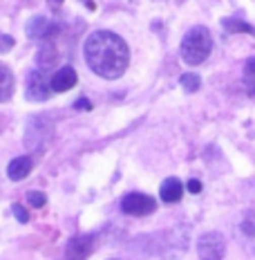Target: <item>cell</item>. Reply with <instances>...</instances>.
Here are the masks:
<instances>
[{
	"mask_svg": "<svg viewBox=\"0 0 255 260\" xmlns=\"http://www.w3.org/2000/svg\"><path fill=\"white\" fill-rule=\"evenodd\" d=\"M85 63L96 77L101 79H119L128 70L130 63V50L128 43L115 31H92L83 47Z\"/></svg>",
	"mask_w": 255,
	"mask_h": 260,
	"instance_id": "1",
	"label": "cell"
},
{
	"mask_svg": "<svg viewBox=\"0 0 255 260\" xmlns=\"http://www.w3.org/2000/svg\"><path fill=\"white\" fill-rule=\"evenodd\" d=\"M210 50H213V36H210V31L206 27H193L184 36L179 54H181L184 63L199 65L210 56Z\"/></svg>",
	"mask_w": 255,
	"mask_h": 260,
	"instance_id": "2",
	"label": "cell"
},
{
	"mask_svg": "<svg viewBox=\"0 0 255 260\" xmlns=\"http://www.w3.org/2000/svg\"><path fill=\"white\" fill-rule=\"evenodd\" d=\"M197 253H199V260H224V253H226L224 236L220 231H208V234L199 236Z\"/></svg>",
	"mask_w": 255,
	"mask_h": 260,
	"instance_id": "3",
	"label": "cell"
},
{
	"mask_svg": "<svg viewBox=\"0 0 255 260\" xmlns=\"http://www.w3.org/2000/svg\"><path fill=\"white\" fill-rule=\"evenodd\" d=\"M52 81L45 77L43 70H31L27 77V92L25 96L29 101H47L52 96Z\"/></svg>",
	"mask_w": 255,
	"mask_h": 260,
	"instance_id": "4",
	"label": "cell"
},
{
	"mask_svg": "<svg viewBox=\"0 0 255 260\" xmlns=\"http://www.w3.org/2000/svg\"><path fill=\"white\" fill-rule=\"evenodd\" d=\"M157 209V200L145 193H128L121 200V211L126 215H150Z\"/></svg>",
	"mask_w": 255,
	"mask_h": 260,
	"instance_id": "5",
	"label": "cell"
},
{
	"mask_svg": "<svg viewBox=\"0 0 255 260\" xmlns=\"http://www.w3.org/2000/svg\"><path fill=\"white\" fill-rule=\"evenodd\" d=\"M96 247V238L92 234H81L67 240L65 245V260H88Z\"/></svg>",
	"mask_w": 255,
	"mask_h": 260,
	"instance_id": "6",
	"label": "cell"
},
{
	"mask_svg": "<svg viewBox=\"0 0 255 260\" xmlns=\"http://www.w3.org/2000/svg\"><path fill=\"white\" fill-rule=\"evenodd\" d=\"M235 231H237V238H240L244 249L255 253V211H246V213L242 215Z\"/></svg>",
	"mask_w": 255,
	"mask_h": 260,
	"instance_id": "7",
	"label": "cell"
},
{
	"mask_svg": "<svg viewBox=\"0 0 255 260\" xmlns=\"http://www.w3.org/2000/svg\"><path fill=\"white\" fill-rule=\"evenodd\" d=\"M58 25L54 20L45 18V16H34V18L27 23V36L29 39H50L52 34H56Z\"/></svg>",
	"mask_w": 255,
	"mask_h": 260,
	"instance_id": "8",
	"label": "cell"
},
{
	"mask_svg": "<svg viewBox=\"0 0 255 260\" xmlns=\"http://www.w3.org/2000/svg\"><path fill=\"white\" fill-rule=\"evenodd\" d=\"M31 166H34V161H31V157H29V155L14 157V159L9 161V166H7V177H9L12 182H20V180H25V177L29 175Z\"/></svg>",
	"mask_w": 255,
	"mask_h": 260,
	"instance_id": "9",
	"label": "cell"
},
{
	"mask_svg": "<svg viewBox=\"0 0 255 260\" xmlns=\"http://www.w3.org/2000/svg\"><path fill=\"white\" fill-rule=\"evenodd\" d=\"M74 85H77V72H74V68H69V65L61 68L52 77V90L54 92H67L69 88H74Z\"/></svg>",
	"mask_w": 255,
	"mask_h": 260,
	"instance_id": "10",
	"label": "cell"
},
{
	"mask_svg": "<svg viewBox=\"0 0 255 260\" xmlns=\"http://www.w3.org/2000/svg\"><path fill=\"white\" fill-rule=\"evenodd\" d=\"M159 195H161V200L168 202V204L179 202V200H181V195H184V184L179 182L177 177H168V180H164V184H161Z\"/></svg>",
	"mask_w": 255,
	"mask_h": 260,
	"instance_id": "11",
	"label": "cell"
},
{
	"mask_svg": "<svg viewBox=\"0 0 255 260\" xmlns=\"http://www.w3.org/2000/svg\"><path fill=\"white\" fill-rule=\"evenodd\" d=\"M14 96V72L0 63V104H7Z\"/></svg>",
	"mask_w": 255,
	"mask_h": 260,
	"instance_id": "12",
	"label": "cell"
},
{
	"mask_svg": "<svg viewBox=\"0 0 255 260\" xmlns=\"http://www.w3.org/2000/svg\"><path fill=\"white\" fill-rule=\"evenodd\" d=\"M222 25H224L229 31H240V34L255 36V27L248 25V23H244V20H240V18H224V20H222Z\"/></svg>",
	"mask_w": 255,
	"mask_h": 260,
	"instance_id": "13",
	"label": "cell"
},
{
	"mask_svg": "<svg viewBox=\"0 0 255 260\" xmlns=\"http://www.w3.org/2000/svg\"><path fill=\"white\" fill-rule=\"evenodd\" d=\"M244 83H246V92L255 96V58H248L244 65Z\"/></svg>",
	"mask_w": 255,
	"mask_h": 260,
	"instance_id": "14",
	"label": "cell"
},
{
	"mask_svg": "<svg viewBox=\"0 0 255 260\" xmlns=\"http://www.w3.org/2000/svg\"><path fill=\"white\" fill-rule=\"evenodd\" d=\"M179 83H181V88L186 92H197L199 85H202V79H199L197 74H184V77L179 79Z\"/></svg>",
	"mask_w": 255,
	"mask_h": 260,
	"instance_id": "15",
	"label": "cell"
},
{
	"mask_svg": "<svg viewBox=\"0 0 255 260\" xmlns=\"http://www.w3.org/2000/svg\"><path fill=\"white\" fill-rule=\"evenodd\" d=\"M27 202H29L31 207L41 209V207H45L47 198H45V193H41V191H29V193H27Z\"/></svg>",
	"mask_w": 255,
	"mask_h": 260,
	"instance_id": "16",
	"label": "cell"
},
{
	"mask_svg": "<svg viewBox=\"0 0 255 260\" xmlns=\"http://www.w3.org/2000/svg\"><path fill=\"white\" fill-rule=\"evenodd\" d=\"M12 47H14V39L9 34H3V31H0V54H7Z\"/></svg>",
	"mask_w": 255,
	"mask_h": 260,
	"instance_id": "17",
	"label": "cell"
},
{
	"mask_svg": "<svg viewBox=\"0 0 255 260\" xmlns=\"http://www.w3.org/2000/svg\"><path fill=\"white\" fill-rule=\"evenodd\" d=\"M12 211H14V215H16V218H18V222H23V224H25L27 220H29V213H27L25 207H20V204H14Z\"/></svg>",
	"mask_w": 255,
	"mask_h": 260,
	"instance_id": "18",
	"label": "cell"
},
{
	"mask_svg": "<svg viewBox=\"0 0 255 260\" xmlns=\"http://www.w3.org/2000/svg\"><path fill=\"white\" fill-rule=\"evenodd\" d=\"M186 186H188V191H191V193H199V191H202V182H199V180H191Z\"/></svg>",
	"mask_w": 255,
	"mask_h": 260,
	"instance_id": "19",
	"label": "cell"
},
{
	"mask_svg": "<svg viewBox=\"0 0 255 260\" xmlns=\"http://www.w3.org/2000/svg\"><path fill=\"white\" fill-rule=\"evenodd\" d=\"M74 108H77V110H90V108H92V104H90L88 99H79L77 104H74Z\"/></svg>",
	"mask_w": 255,
	"mask_h": 260,
	"instance_id": "20",
	"label": "cell"
},
{
	"mask_svg": "<svg viewBox=\"0 0 255 260\" xmlns=\"http://www.w3.org/2000/svg\"><path fill=\"white\" fill-rule=\"evenodd\" d=\"M47 3H50V5H56V7H58V5H61L63 0H47Z\"/></svg>",
	"mask_w": 255,
	"mask_h": 260,
	"instance_id": "21",
	"label": "cell"
},
{
	"mask_svg": "<svg viewBox=\"0 0 255 260\" xmlns=\"http://www.w3.org/2000/svg\"><path fill=\"white\" fill-rule=\"evenodd\" d=\"M83 3H88V7H90V9H94V3H92V0H83Z\"/></svg>",
	"mask_w": 255,
	"mask_h": 260,
	"instance_id": "22",
	"label": "cell"
},
{
	"mask_svg": "<svg viewBox=\"0 0 255 260\" xmlns=\"http://www.w3.org/2000/svg\"><path fill=\"white\" fill-rule=\"evenodd\" d=\"M110 260H117V258H110Z\"/></svg>",
	"mask_w": 255,
	"mask_h": 260,
	"instance_id": "23",
	"label": "cell"
}]
</instances>
